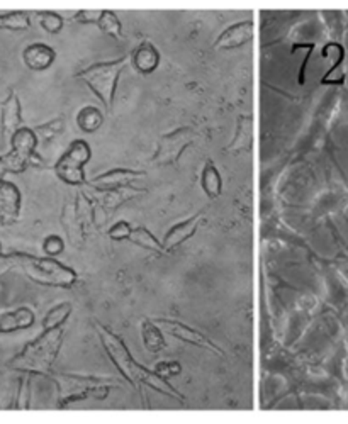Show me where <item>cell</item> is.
Wrapping results in <instances>:
<instances>
[{
    "label": "cell",
    "mask_w": 348,
    "mask_h": 424,
    "mask_svg": "<svg viewBox=\"0 0 348 424\" xmlns=\"http://www.w3.org/2000/svg\"><path fill=\"white\" fill-rule=\"evenodd\" d=\"M97 333H99L100 341H102L104 350L107 351L109 358L112 360L118 370L121 371L122 377L129 382L134 387H140V385H147V387L158 390L160 394H165L168 397H174V399L183 403L182 396L178 394L177 389L172 387L170 384L163 377H160L155 371L145 369L143 365L136 362L129 353V350L126 348L125 341L119 336H116L111 329H107L106 326L97 324Z\"/></svg>",
    "instance_id": "1"
},
{
    "label": "cell",
    "mask_w": 348,
    "mask_h": 424,
    "mask_svg": "<svg viewBox=\"0 0 348 424\" xmlns=\"http://www.w3.org/2000/svg\"><path fill=\"white\" fill-rule=\"evenodd\" d=\"M253 35H255V28H253L252 21L237 22V24L230 26L226 31L221 33V36L216 39L214 48L216 50H235V48H239L252 41Z\"/></svg>",
    "instance_id": "12"
},
{
    "label": "cell",
    "mask_w": 348,
    "mask_h": 424,
    "mask_svg": "<svg viewBox=\"0 0 348 424\" xmlns=\"http://www.w3.org/2000/svg\"><path fill=\"white\" fill-rule=\"evenodd\" d=\"M33 324H35V313L28 307H19V309L0 314V333L2 335L19 331V329H28Z\"/></svg>",
    "instance_id": "16"
},
{
    "label": "cell",
    "mask_w": 348,
    "mask_h": 424,
    "mask_svg": "<svg viewBox=\"0 0 348 424\" xmlns=\"http://www.w3.org/2000/svg\"><path fill=\"white\" fill-rule=\"evenodd\" d=\"M201 221H202V214H196V216L189 217L187 221H182V223L175 224V226L167 232L165 239H163L162 243L165 251L175 250V248L181 246L182 243H185L187 239L192 238V236L196 234L197 228H199Z\"/></svg>",
    "instance_id": "13"
},
{
    "label": "cell",
    "mask_w": 348,
    "mask_h": 424,
    "mask_svg": "<svg viewBox=\"0 0 348 424\" xmlns=\"http://www.w3.org/2000/svg\"><path fill=\"white\" fill-rule=\"evenodd\" d=\"M91 146L85 141H73L55 165V174L59 180H63L68 185H82L85 183L84 167L91 160Z\"/></svg>",
    "instance_id": "7"
},
{
    "label": "cell",
    "mask_w": 348,
    "mask_h": 424,
    "mask_svg": "<svg viewBox=\"0 0 348 424\" xmlns=\"http://www.w3.org/2000/svg\"><path fill=\"white\" fill-rule=\"evenodd\" d=\"M12 266H14L12 258H10V255L2 253V245H0V275L6 273L9 268H12Z\"/></svg>",
    "instance_id": "34"
},
{
    "label": "cell",
    "mask_w": 348,
    "mask_h": 424,
    "mask_svg": "<svg viewBox=\"0 0 348 424\" xmlns=\"http://www.w3.org/2000/svg\"><path fill=\"white\" fill-rule=\"evenodd\" d=\"M37 148V138L35 131L31 127H24L17 129L10 138V151L6 156H2L3 167H6L7 174H21L29 165L33 163L36 156Z\"/></svg>",
    "instance_id": "6"
},
{
    "label": "cell",
    "mask_w": 348,
    "mask_h": 424,
    "mask_svg": "<svg viewBox=\"0 0 348 424\" xmlns=\"http://www.w3.org/2000/svg\"><path fill=\"white\" fill-rule=\"evenodd\" d=\"M128 56H122V58L112 59V62L95 63V65L89 66V68L78 71L75 77L80 78L82 82H85V85L99 97L100 102L111 111L112 106H114L118 78L119 75H121V71L125 70V66L128 65Z\"/></svg>",
    "instance_id": "5"
},
{
    "label": "cell",
    "mask_w": 348,
    "mask_h": 424,
    "mask_svg": "<svg viewBox=\"0 0 348 424\" xmlns=\"http://www.w3.org/2000/svg\"><path fill=\"white\" fill-rule=\"evenodd\" d=\"M155 322H156V326L162 329V331H165L168 333V335L177 338V340L185 341V343L194 344V347H199L202 348V350H208V351H211V353H216L219 356L224 355V351L221 350L218 344L212 343L208 336L202 335V333L197 331V329L190 328V326L183 324V322L181 321H172V319H156Z\"/></svg>",
    "instance_id": "9"
},
{
    "label": "cell",
    "mask_w": 348,
    "mask_h": 424,
    "mask_svg": "<svg viewBox=\"0 0 348 424\" xmlns=\"http://www.w3.org/2000/svg\"><path fill=\"white\" fill-rule=\"evenodd\" d=\"M131 231H133V228H131V224L128 221H119V223H116L114 226L111 228L109 232V238L114 239V241H122V239H128Z\"/></svg>",
    "instance_id": "29"
},
{
    "label": "cell",
    "mask_w": 348,
    "mask_h": 424,
    "mask_svg": "<svg viewBox=\"0 0 348 424\" xmlns=\"http://www.w3.org/2000/svg\"><path fill=\"white\" fill-rule=\"evenodd\" d=\"M250 142H252V118L250 116H243L238 121L237 136H235L233 142L226 149H230V151H241V149L248 148Z\"/></svg>",
    "instance_id": "23"
},
{
    "label": "cell",
    "mask_w": 348,
    "mask_h": 424,
    "mask_svg": "<svg viewBox=\"0 0 348 424\" xmlns=\"http://www.w3.org/2000/svg\"><path fill=\"white\" fill-rule=\"evenodd\" d=\"M128 239L131 243H134V245L145 248V250L155 251V253H165V248H163L162 243H160L147 228H134Z\"/></svg>",
    "instance_id": "21"
},
{
    "label": "cell",
    "mask_w": 348,
    "mask_h": 424,
    "mask_svg": "<svg viewBox=\"0 0 348 424\" xmlns=\"http://www.w3.org/2000/svg\"><path fill=\"white\" fill-rule=\"evenodd\" d=\"M102 205L109 211H114L119 205H122L125 202H128L129 199H133L134 195L143 192L140 189H129V187H119V189H109L102 190Z\"/></svg>",
    "instance_id": "20"
},
{
    "label": "cell",
    "mask_w": 348,
    "mask_h": 424,
    "mask_svg": "<svg viewBox=\"0 0 348 424\" xmlns=\"http://www.w3.org/2000/svg\"><path fill=\"white\" fill-rule=\"evenodd\" d=\"M22 127V114H21V102L19 97L14 92L7 97V100L2 106V129L3 136L10 141L12 134Z\"/></svg>",
    "instance_id": "15"
},
{
    "label": "cell",
    "mask_w": 348,
    "mask_h": 424,
    "mask_svg": "<svg viewBox=\"0 0 348 424\" xmlns=\"http://www.w3.org/2000/svg\"><path fill=\"white\" fill-rule=\"evenodd\" d=\"M43 248H44V251H46V255H50V257H56V255L62 253L63 248H65V241H63L59 236L51 234L44 239Z\"/></svg>",
    "instance_id": "30"
},
{
    "label": "cell",
    "mask_w": 348,
    "mask_h": 424,
    "mask_svg": "<svg viewBox=\"0 0 348 424\" xmlns=\"http://www.w3.org/2000/svg\"><path fill=\"white\" fill-rule=\"evenodd\" d=\"M29 28V16L26 12L0 14V29H10V31H22Z\"/></svg>",
    "instance_id": "26"
},
{
    "label": "cell",
    "mask_w": 348,
    "mask_h": 424,
    "mask_svg": "<svg viewBox=\"0 0 348 424\" xmlns=\"http://www.w3.org/2000/svg\"><path fill=\"white\" fill-rule=\"evenodd\" d=\"M141 336H143V343L147 347L148 351L152 353H158V351L165 350V340H163L162 329L156 326V322L145 319L141 322Z\"/></svg>",
    "instance_id": "19"
},
{
    "label": "cell",
    "mask_w": 348,
    "mask_h": 424,
    "mask_svg": "<svg viewBox=\"0 0 348 424\" xmlns=\"http://www.w3.org/2000/svg\"><path fill=\"white\" fill-rule=\"evenodd\" d=\"M48 375L53 378L56 387H58L59 407H66L70 404L77 403V400L91 399V397H93V399H106L111 387L116 385V382L106 380V378L82 377V375L73 374Z\"/></svg>",
    "instance_id": "4"
},
{
    "label": "cell",
    "mask_w": 348,
    "mask_h": 424,
    "mask_svg": "<svg viewBox=\"0 0 348 424\" xmlns=\"http://www.w3.org/2000/svg\"><path fill=\"white\" fill-rule=\"evenodd\" d=\"M63 343V326L53 329H44V333L35 341L26 344L21 353H17L9 362V367L14 370L26 371V374L48 375L53 367L56 356Z\"/></svg>",
    "instance_id": "2"
},
{
    "label": "cell",
    "mask_w": 348,
    "mask_h": 424,
    "mask_svg": "<svg viewBox=\"0 0 348 424\" xmlns=\"http://www.w3.org/2000/svg\"><path fill=\"white\" fill-rule=\"evenodd\" d=\"M21 212V192L12 182L0 178V224L16 223Z\"/></svg>",
    "instance_id": "11"
},
{
    "label": "cell",
    "mask_w": 348,
    "mask_h": 424,
    "mask_svg": "<svg viewBox=\"0 0 348 424\" xmlns=\"http://www.w3.org/2000/svg\"><path fill=\"white\" fill-rule=\"evenodd\" d=\"M97 26H99V29L104 33V35L116 37V39H121L122 37L121 22H119L118 16H116L112 10H104L102 17H100V21L97 22Z\"/></svg>",
    "instance_id": "25"
},
{
    "label": "cell",
    "mask_w": 348,
    "mask_h": 424,
    "mask_svg": "<svg viewBox=\"0 0 348 424\" xmlns=\"http://www.w3.org/2000/svg\"><path fill=\"white\" fill-rule=\"evenodd\" d=\"M133 65L134 68L141 73H152L158 68L160 65V53L152 43H141L133 53Z\"/></svg>",
    "instance_id": "17"
},
{
    "label": "cell",
    "mask_w": 348,
    "mask_h": 424,
    "mask_svg": "<svg viewBox=\"0 0 348 424\" xmlns=\"http://www.w3.org/2000/svg\"><path fill=\"white\" fill-rule=\"evenodd\" d=\"M29 380H31V377H26L24 380L21 382V389H19V400H17V404H16V407L17 409H26L29 406V403H28V399H29Z\"/></svg>",
    "instance_id": "33"
},
{
    "label": "cell",
    "mask_w": 348,
    "mask_h": 424,
    "mask_svg": "<svg viewBox=\"0 0 348 424\" xmlns=\"http://www.w3.org/2000/svg\"><path fill=\"white\" fill-rule=\"evenodd\" d=\"M147 177L145 172L140 170H128V168H114V170L100 174L91 180V185L93 189L99 190H109L119 189V187H128L136 180Z\"/></svg>",
    "instance_id": "10"
},
{
    "label": "cell",
    "mask_w": 348,
    "mask_h": 424,
    "mask_svg": "<svg viewBox=\"0 0 348 424\" xmlns=\"http://www.w3.org/2000/svg\"><path fill=\"white\" fill-rule=\"evenodd\" d=\"M201 185L202 190L208 194V197L216 199L221 195V189H223V180L216 168V165L212 161H205L204 168H202L201 174Z\"/></svg>",
    "instance_id": "18"
},
{
    "label": "cell",
    "mask_w": 348,
    "mask_h": 424,
    "mask_svg": "<svg viewBox=\"0 0 348 424\" xmlns=\"http://www.w3.org/2000/svg\"><path fill=\"white\" fill-rule=\"evenodd\" d=\"M37 19H39L41 28L44 29L46 33H59L63 28V17L56 12H39L37 14Z\"/></svg>",
    "instance_id": "28"
},
{
    "label": "cell",
    "mask_w": 348,
    "mask_h": 424,
    "mask_svg": "<svg viewBox=\"0 0 348 424\" xmlns=\"http://www.w3.org/2000/svg\"><path fill=\"white\" fill-rule=\"evenodd\" d=\"M63 129H65V121L63 119H55V121L41 124V126L35 127L33 131H35L37 141H50L55 136H58L59 133H63Z\"/></svg>",
    "instance_id": "27"
},
{
    "label": "cell",
    "mask_w": 348,
    "mask_h": 424,
    "mask_svg": "<svg viewBox=\"0 0 348 424\" xmlns=\"http://www.w3.org/2000/svg\"><path fill=\"white\" fill-rule=\"evenodd\" d=\"M194 142V133L189 127H178L172 133L163 134L158 141L155 155L152 163L156 167H168V165H177L181 156L187 148Z\"/></svg>",
    "instance_id": "8"
},
{
    "label": "cell",
    "mask_w": 348,
    "mask_h": 424,
    "mask_svg": "<svg viewBox=\"0 0 348 424\" xmlns=\"http://www.w3.org/2000/svg\"><path fill=\"white\" fill-rule=\"evenodd\" d=\"M56 58L55 50L44 43H33L22 53V59H24L26 66L35 71H43L50 68L53 65Z\"/></svg>",
    "instance_id": "14"
},
{
    "label": "cell",
    "mask_w": 348,
    "mask_h": 424,
    "mask_svg": "<svg viewBox=\"0 0 348 424\" xmlns=\"http://www.w3.org/2000/svg\"><path fill=\"white\" fill-rule=\"evenodd\" d=\"M102 121H104L102 112L92 106L84 107L77 116L78 127H80L82 131H85V133H93V131L99 129V127L102 126Z\"/></svg>",
    "instance_id": "22"
},
{
    "label": "cell",
    "mask_w": 348,
    "mask_h": 424,
    "mask_svg": "<svg viewBox=\"0 0 348 424\" xmlns=\"http://www.w3.org/2000/svg\"><path fill=\"white\" fill-rule=\"evenodd\" d=\"M14 266H19L26 275L41 285L51 287H72L78 275L73 268L62 265L53 258H39L26 253H12Z\"/></svg>",
    "instance_id": "3"
},
{
    "label": "cell",
    "mask_w": 348,
    "mask_h": 424,
    "mask_svg": "<svg viewBox=\"0 0 348 424\" xmlns=\"http://www.w3.org/2000/svg\"><path fill=\"white\" fill-rule=\"evenodd\" d=\"M155 374H158L160 377H170V375H178L181 374V365L177 362H162L155 367Z\"/></svg>",
    "instance_id": "31"
},
{
    "label": "cell",
    "mask_w": 348,
    "mask_h": 424,
    "mask_svg": "<svg viewBox=\"0 0 348 424\" xmlns=\"http://www.w3.org/2000/svg\"><path fill=\"white\" fill-rule=\"evenodd\" d=\"M104 10H80L75 16V21L82 22V24H97L102 17Z\"/></svg>",
    "instance_id": "32"
},
{
    "label": "cell",
    "mask_w": 348,
    "mask_h": 424,
    "mask_svg": "<svg viewBox=\"0 0 348 424\" xmlns=\"http://www.w3.org/2000/svg\"><path fill=\"white\" fill-rule=\"evenodd\" d=\"M70 313H72V304H68V302L58 304V306H55L53 309L46 314V317H44V321H43V328L53 329V328H58V326H63V322L68 319Z\"/></svg>",
    "instance_id": "24"
}]
</instances>
